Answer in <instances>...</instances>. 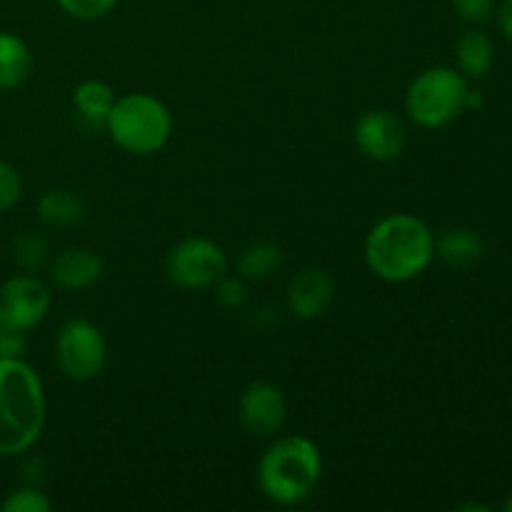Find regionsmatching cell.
Masks as SVG:
<instances>
[{"mask_svg":"<svg viewBox=\"0 0 512 512\" xmlns=\"http://www.w3.org/2000/svg\"><path fill=\"white\" fill-rule=\"evenodd\" d=\"M283 263V253L275 243H268V240H260V243H253L250 248L243 250L238 260V268L245 278H268L273 270L280 268Z\"/></svg>","mask_w":512,"mask_h":512,"instance_id":"18","label":"cell"},{"mask_svg":"<svg viewBox=\"0 0 512 512\" xmlns=\"http://www.w3.org/2000/svg\"><path fill=\"white\" fill-rule=\"evenodd\" d=\"M45 423L38 373L20 358H0V458L25 453Z\"/></svg>","mask_w":512,"mask_h":512,"instance_id":"1","label":"cell"},{"mask_svg":"<svg viewBox=\"0 0 512 512\" xmlns=\"http://www.w3.org/2000/svg\"><path fill=\"white\" fill-rule=\"evenodd\" d=\"M38 210H40V220L48 225H55V228L78 223V220L85 215L83 200H80L75 193H70V190H63V188L48 190V193L40 198Z\"/></svg>","mask_w":512,"mask_h":512,"instance_id":"16","label":"cell"},{"mask_svg":"<svg viewBox=\"0 0 512 512\" xmlns=\"http://www.w3.org/2000/svg\"><path fill=\"white\" fill-rule=\"evenodd\" d=\"M225 270H228L225 253L213 240L205 238L183 240L170 250L168 260H165V273H168L170 283L190 290L210 288L223 278Z\"/></svg>","mask_w":512,"mask_h":512,"instance_id":"6","label":"cell"},{"mask_svg":"<svg viewBox=\"0 0 512 512\" xmlns=\"http://www.w3.org/2000/svg\"><path fill=\"white\" fill-rule=\"evenodd\" d=\"M50 293L43 280L23 273L0 285V323L18 330H30L45 318Z\"/></svg>","mask_w":512,"mask_h":512,"instance_id":"8","label":"cell"},{"mask_svg":"<svg viewBox=\"0 0 512 512\" xmlns=\"http://www.w3.org/2000/svg\"><path fill=\"white\" fill-rule=\"evenodd\" d=\"M468 80L453 68H428L410 83L405 108L423 128H443L458 118L468 103Z\"/></svg>","mask_w":512,"mask_h":512,"instance_id":"5","label":"cell"},{"mask_svg":"<svg viewBox=\"0 0 512 512\" xmlns=\"http://www.w3.org/2000/svg\"><path fill=\"white\" fill-rule=\"evenodd\" d=\"M3 512H48L50 500L48 495L40 493L38 488H20L10 493L8 498L0 503Z\"/></svg>","mask_w":512,"mask_h":512,"instance_id":"20","label":"cell"},{"mask_svg":"<svg viewBox=\"0 0 512 512\" xmlns=\"http://www.w3.org/2000/svg\"><path fill=\"white\" fill-rule=\"evenodd\" d=\"M23 193V180L10 163L0 160V213H8Z\"/></svg>","mask_w":512,"mask_h":512,"instance_id":"21","label":"cell"},{"mask_svg":"<svg viewBox=\"0 0 512 512\" xmlns=\"http://www.w3.org/2000/svg\"><path fill=\"white\" fill-rule=\"evenodd\" d=\"M53 280L65 290H85L103 275V263L88 248H70L60 253L53 263Z\"/></svg>","mask_w":512,"mask_h":512,"instance_id":"12","label":"cell"},{"mask_svg":"<svg viewBox=\"0 0 512 512\" xmlns=\"http://www.w3.org/2000/svg\"><path fill=\"white\" fill-rule=\"evenodd\" d=\"M335 285L325 270H303L288 288L290 313L303 320H315L330 308Z\"/></svg>","mask_w":512,"mask_h":512,"instance_id":"11","label":"cell"},{"mask_svg":"<svg viewBox=\"0 0 512 512\" xmlns=\"http://www.w3.org/2000/svg\"><path fill=\"white\" fill-rule=\"evenodd\" d=\"M285 413H288V405H285V395L280 393L278 385L260 380V383L248 385L245 393L240 395L238 418L250 435L268 438V435L278 433L285 423Z\"/></svg>","mask_w":512,"mask_h":512,"instance_id":"9","label":"cell"},{"mask_svg":"<svg viewBox=\"0 0 512 512\" xmlns=\"http://www.w3.org/2000/svg\"><path fill=\"white\" fill-rule=\"evenodd\" d=\"M435 238L415 215H390L380 220L365 243V260L388 283L413 280L433 263Z\"/></svg>","mask_w":512,"mask_h":512,"instance_id":"2","label":"cell"},{"mask_svg":"<svg viewBox=\"0 0 512 512\" xmlns=\"http://www.w3.org/2000/svg\"><path fill=\"white\" fill-rule=\"evenodd\" d=\"M503 508H505V510H508V512H512V495H510V498H508V500H505V505H503Z\"/></svg>","mask_w":512,"mask_h":512,"instance_id":"27","label":"cell"},{"mask_svg":"<svg viewBox=\"0 0 512 512\" xmlns=\"http://www.w3.org/2000/svg\"><path fill=\"white\" fill-rule=\"evenodd\" d=\"M75 110L83 115L90 123H103L108 120L110 108L115 105V95L110 90V85L100 83V80H88V83L78 85L73 95Z\"/></svg>","mask_w":512,"mask_h":512,"instance_id":"17","label":"cell"},{"mask_svg":"<svg viewBox=\"0 0 512 512\" xmlns=\"http://www.w3.org/2000/svg\"><path fill=\"white\" fill-rule=\"evenodd\" d=\"M453 10L468 23H485L493 15V0H453Z\"/></svg>","mask_w":512,"mask_h":512,"instance_id":"23","label":"cell"},{"mask_svg":"<svg viewBox=\"0 0 512 512\" xmlns=\"http://www.w3.org/2000/svg\"><path fill=\"white\" fill-rule=\"evenodd\" d=\"M218 298L225 308H240L248 298V290H245L243 280L238 278H220L218 280Z\"/></svg>","mask_w":512,"mask_h":512,"instance_id":"24","label":"cell"},{"mask_svg":"<svg viewBox=\"0 0 512 512\" xmlns=\"http://www.w3.org/2000/svg\"><path fill=\"white\" fill-rule=\"evenodd\" d=\"M435 250H438L440 258L448 265H453V268H468V265H475L485 255V245L483 240H480V235H475L473 230L468 228L448 230V233L435 243Z\"/></svg>","mask_w":512,"mask_h":512,"instance_id":"15","label":"cell"},{"mask_svg":"<svg viewBox=\"0 0 512 512\" xmlns=\"http://www.w3.org/2000/svg\"><path fill=\"white\" fill-rule=\"evenodd\" d=\"M110 138L135 155L158 153L173 133L168 108L150 95L133 93L115 100L105 120Z\"/></svg>","mask_w":512,"mask_h":512,"instance_id":"4","label":"cell"},{"mask_svg":"<svg viewBox=\"0 0 512 512\" xmlns=\"http://www.w3.org/2000/svg\"><path fill=\"white\" fill-rule=\"evenodd\" d=\"M25 350V330L0 323V358H20Z\"/></svg>","mask_w":512,"mask_h":512,"instance_id":"25","label":"cell"},{"mask_svg":"<svg viewBox=\"0 0 512 512\" xmlns=\"http://www.w3.org/2000/svg\"><path fill=\"white\" fill-rule=\"evenodd\" d=\"M323 460L313 440L303 435H288L270 445L260 460L258 483L265 498L280 505H295L310 498L318 488Z\"/></svg>","mask_w":512,"mask_h":512,"instance_id":"3","label":"cell"},{"mask_svg":"<svg viewBox=\"0 0 512 512\" xmlns=\"http://www.w3.org/2000/svg\"><path fill=\"white\" fill-rule=\"evenodd\" d=\"M355 140L370 160L385 163L403 153L408 135H405L398 115L388 113V110H368L365 115H360L358 125H355Z\"/></svg>","mask_w":512,"mask_h":512,"instance_id":"10","label":"cell"},{"mask_svg":"<svg viewBox=\"0 0 512 512\" xmlns=\"http://www.w3.org/2000/svg\"><path fill=\"white\" fill-rule=\"evenodd\" d=\"M498 28L505 38L512 40V0H503L498 8Z\"/></svg>","mask_w":512,"mask_h":512,"instance_id":"26","label":"cell"},{"mask_svg":"<svg viewBox=\"0 0 512 512\" xmlns=\"http://www.w3.org/2000/svg\"><path fill=\"white\" fill-rule=\"evenodd\" d=\"M55 360L73 380H93L105 368V338L88 320H70L55 340Z\"/></svg>","mask_w":512,"mask_h":512,"instance_id":"7","label":"cell"},{"mask_svg":"<svg viewBox=\"0 0 512 512\" xmlns=\"http://www.w3.org/2000/svg\"><path fill=\"white\" fill-rule=\"evenodd\" d=\"M458 65L468 78H485L495 63L493 40L483 30H465L458 38Z\"/></svg>","mask_w":512,"mask_h":512,"instance_id":"14","label":"cell"},{"mask_svg":"<svg viewBox=\"0 0 512 512\" xmlns=\"http://www.w3.org/2000/svg\"><path fill=\"white\" fill-rule=\"evenodd\" d=\"M48 258V243H45L43 235L38 233H23L13 245V260L23 273L35 275V270H40Z\"/></svg>","mask_w":512,"mask_h":512,"instance_id":"19","label":"cell"},{"mask_svg":"<svg viewBox=\"0 0 512 512\" xmlns=\"http://www.w3.org/2000/svg\"><path fill=\"white\" fill-rule=\"evenodd\" d=\"M60 8L78 20H98L115 8L118 0H58Z\"/></svg>","mask_w":512,"mask_h":512,"instance_id":"22","label":"cell"},{"mask_svg":"<svg viewBox=\"0 0 512 512\" xmlns=\"http://www.w3.org/2000/svg\"><path fill=\"white\" fill-rule=\"evenodd\" d=\"M33 70L30 48L13 33H0V90L18 88Z\"/></svg>","mask_w":512,"mask_h":512,"instance_id":"13","label":"cell"}]
</instances>
